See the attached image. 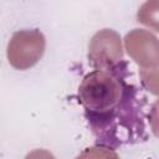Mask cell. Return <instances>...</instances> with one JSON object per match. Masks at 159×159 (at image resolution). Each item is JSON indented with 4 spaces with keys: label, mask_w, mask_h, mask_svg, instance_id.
Masks as SVG:
<instances>
[{
    "label": "cell",
    "mask_w": 159,
    "mask_h": 159,
    "mask_svg": "<svg viewBox=\"0 0 159 159\" xmlns=\"http://www.w3.org/2000/svg\"><path fill=\"white\" fill-rule=\"evenodd\" d=\"M78 98L98 145L117 149L148 138L147 101L122 58L87 73Z\"/></svg>",
    "instance_id": "cell-1"
},
{
    "label": "cell",
    "mask_w": 159,
    "mask_h": 159,
    "mask_svg": "<svg viewBox=\"0 0 159 159\" xmlns=\"http://www.w3.org/2000/svg\"><path fill=\"white\" fill-rule=\"evenodd\" d=\"M45 39L39 31L16 32L7 48L9 62L19 68L25 70L34 66L43 53Z\"/></svg>",
    "instance_id": "cell-2"
}]
</instances>
